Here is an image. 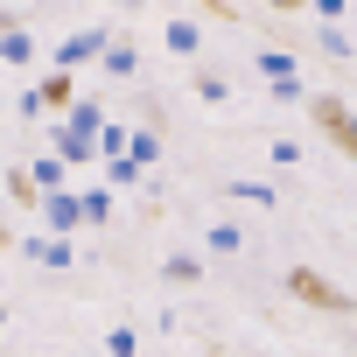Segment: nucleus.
I'll return each mask as SVG.
<instances>
[{
  "instance_id": "obj_1",
  "label": "nucleus",
  "mask_w": 357,
  "mask_h": 357,
  "mask_svg": "<svg viewBox=\"0 0 357 357\" xmlns=\"http://www.w3.org/2000/svg\"><path fill=\"white\" fill-rule=\"evenodd\" d=\"M287 294H294L301 308H322V315H350V294H343L329 273H315V266H287Z\"/></svg>"
},
{
  "instance_id": "obj_2",
  "label": "nucleus",
  "mask_w": 357,
  "mask_h": 357,
  "mask_svg": "<svg viewBox=\"0 0 357 357\" xmlns=\"http://www.w3.org/2000/svg\"><path fill=\"white\" fill-rule=\"evenodd\" d=\"M105 43H112V29L98 22V29H70L63 43H56V56H50V70H63V77H77L84 63H98L105 56Z\"/></svg>"
},
{
  "instance_id": "obj_3",
  "label": "nucleus",
  "mask_w": 357,
  "mask_h": 357,
  "mask_svg": "<svg viewBox=\"0 0 357 357\" xmlns=\"http://www.w3.org/2000/svg\"><path fill=\"white\" fill-rule=\"evenodd\" d=\"M308 119L329 133L336 154H350V98H343V91H308Z\"/></svg>"
},
{
  "instance_id": "obj_4",
  "label": "nucleus",
  "mask_w": 357,
  "mask_h": 357,
  "mask_svg": "<svg viewBox=\"0 0 357 357\" xmlns=\"http://www.w3.org/2000/svg\"><path fill=\"white\" fill-rule=\"evenodd\" d=\"M36 211H43V238H63V245H77V231H84V218H77V190L36 197Z\"/></svg>"
},
{
  "instance_id": "obj_5",
  "label": "nucleus",
  "mask_w": 357,
  "mask_h": 357,
  "mask_svg": "<svg viewBox=\"0 0 357 357\" xmlns=\"http://www.w3.org/2000/svg\"><path fill=\"white\" fill-rule=\"evenodd\" d=\"M161 50H168V56H183V63H197V56H204V22H197V15L161 22Z\"/></svg>"
},
{
  "instance_id": "obj_6",
  "label": "nucleus",
  "mask_w": 357,
  "mask_h": 357,
  "mask_svg": "<svg viewBox=\"0 0 357 357\" xmlns=\"http://www.w3.org/2000/svg\"><path fill=\"white\" fill-rule=\"evenodd\" d=\"M15 252L22 259H36V266H50V273H63V266H77V245H63V238H15Z\"/></svg>"
},
{
  "instance_id": "obj_7",
  "label": "nucleus",
  "mask_w": 357,
  "mask_h": 357,
  "mask_svg": "<svg viewBox=\"0 0 357 357\" xmlns=\"http://www.w3.org/2000/svg\"><path fill=\"white\" fill-rule=\"evenodd\" d=\"M36 50H43V36H36L29 22L0 36V63H8V70H29V63H36Z\"/></svg>"
},
{
  "instance_id": "obj_8",
  "label": "nucleus",
  "mask_w": 357,
  "mask_h": 357,
  "mask_svg": "<svg viewBox=\"0 0 357 357\" xmlns=\"http://www.w3.org/2000/svg\"><path fill=\"white\" fill-rule=\"evenodd\" d=\"M98 70H105V77H119V84H133V77H140V50H133L126 36H112V43H105V56H98Z\"/></svg>"
},
{
  "instance_id": "obj_9",
  "label": "nucleus",
  "mask_w": 357,
  "mask_h": 357,
  "mask_svg": "<svg viewBox=\"0 0 357 357\" xmlns=\"http://www.w3.org/2000/svg\"><path fill=\"white\" fill-rule=\"evenodd\" d=\"M36 105H43V119H50V112H70V105H77V77L50 70V77L36 84Z\"/></svg>"
},
{
  "instance_id": "obj_10",
  "label": "nucleus",
  "mask_w": 357,
  "mask_h": 357,
  "mask_svg": "<svg viewBox=\"0 0 357 357\" xmlns=\"http://www.w3.org/2000/svg\"><path fill=\"white\" fill-rule=\"evenodd\" d=\"M105 119H112V112H105V105H98V98H77V105H70V119H63V133H70V140H84V147H91V133H98V126H105Z\"/></svg>"
},
{
  "instance_id": "obj_11",
  "label": "nucleus",
  "mask_w": 357,
  "mask_h": 357,
  "mask_svg": "<svg viewBox=\"0 0 357 357\" xmlns=\"http://www.w3.org/2000/svg\"><path fill=\"white\" fill-rule=\"evenodd\" d=\"M77 218H84V231H105V225H112V190L84 183V190H77Z\"/></svg>"
},
{
  "instance_id": "obj_12",
  "label": "nucleus",
  "mask_w": 357,
  "mask_h": 357,
  "mask_svg": "<svg viewBox=\"0 0 357 357\" xmlns=\"http://www.w3.org/2000/svg\"><path fill=\"white\" fill-rule=\"evenodd\" d=\"M225 197H231V204H252V211H273V204H280V190H273V183H252V175H231Z\"/></svg>"
},
{
  "instance_id": "obj_13",
  "label": "nucleus",
  "mask_w": 357,
  "mask_h": 357,
  "mask_svg": "<svg viewBox=\"0 0 357 357\" xmlns=\"http://www.w3.org/2000/svg\"><path fill=\"white\" fill-rule=\"evenodd\" d=\"M98 168H105V175H98V190H147V183H154V175H140L126 154H119V161H98Z\"/></svg>"
},
{
  "instance_id": "obj_14",
  "label": "nucleus",
  "mask_w": 357,
  "mask_h": 357,
  "mask_svg": "<svg viewBox=\"0 0 357 357\" xmlns=\"http://www.w3.org/2000/svg\"><path fill=\"white\" fill-rule=\"evenodd\" d=\"M161 280H168V287H197V280H204V259H197V252H168V259H161Z\"/></svg>"
},
{
  "instance_id": "obj_15",
  "label": "nucleus",
  "mask_w": 357,
  "mask_h": 357,
  "mask_svg": "<svg viewBox=\"0 0 357 357\" xmlns=\"http://www.w3.org/2000/svg\"><path fill=\"white\" fill-rule=\"evenodd\" d=\"M259 77H266V84H294V77H301L294 50H259Z\"/></svg>"
},
{
  "instance_id": "obj_16",
  "label": "nucleus",
  "mask_w": 357,
  "mask_h": 357,
  "mask_svg": "<svg viewBox=\"0 0 357 357\" xmlns=\"http://www.w3.org/2000/svg\"><path fill=\"white\" fill-rule=\"evenodd\" d=\"M204 238H211V252H225V259H231V252H245V225H231V218H218Z\"/></svg>"
},
{
  "instance_id": "obj_17",
  "label": "nucleus",
  "mask_w": 357,
  "mask_h": 357,
  "mask_svg": "<svg viewBox=\"0 0 357 357\" xmlns=\"http://www.w3.org/2000/svg\"><path fill=\"white\" fill-rule=\"evenodd\" d=\"M197 98H204V105H231V77H218V70H197Z\"/></svg>"
},
{
  "instance_id": "obj_18",
  "label": "nucleus",
  "mask_w": 357,
  "mask_h": 357,
  "mask_svg": "<svg viewBox=\"0 0 357 357\" xmlns=\"http://www.w3.org/2000/svg\"><path fill=\"white\" fill-rule=\"evenodd\" d=\"M105 357H147V350H140V329H126V322L105 329Z\"/></svg>"
},
{
  "instance_id": "obj_19",
  "label": "nucleus",
  "mask_w": 357,
  "mask_h": 357,
  "mask_svg": "<svg viewBox=\"0 0 357 357\" xmlns=\"http://www.w3.org/2000/svg\"><path fill=\"white\" fill-rule=\"evenodd\" d=\"M8 197H15V204H29V211H36V183H29V168H8Z\"/></svg>"
},
{
  "instance_id": "obj_20",
  "label": "nucleus",
  "mask_w": 357,
  "mask_h": 357,
  "mask_svg": "<svg viewBox=\"0 0 357 357\" xmlns=\"http://www.w3.org/2000/svg\"><path fill=\"white\" fill-rule=\"evenodd\" d=\"M266 154H273L280 168H301V140H287V133H280V140H266Z\"/></svg>"
},
{
  "instance_id": "obj_21",
  "label": "nucleus",
  "mask_w": 357,
  "mask_h": 357,
  "mask_svg": "<svg viewBox=\"0 0 357 357\" xmlns=\"http://www.w3.org/2000/svg\"><path fill=\"white\" fill-rule=\"evenodd\" d=\"M322 50H329L336 63H350V36H343V29H322Z\"/></svg>"
},
{
  "instance_id": "obj_22",
  "label": "nucleus",
  "mask_w": 357,
  "mask_h": 357,
  "mask_svg": "<svg viewBox=\"0 0 357 357\" xmlns=\"http://www.w3.org/2000/svg\"><path fill=\"white\" fill-rule=\"evenodd\" d=\"M273 98H280V105H308V84H301V77H294V84H273Z\"/></svg>"
},
{
  "instance_id": "obj_23",
  "label": "nucleus",
  "mask_w": 357,
  "mask_h": 357,
  "mask_svg": "<svg viewBox=\"0 0 357 357\" xmlns=\"http://www.w3.org/2000/svg\"><path fill=\"white\" fill-rule=\"evenodd\" d=\"M15 112H22V119H43V105H36V84H22V91H15Z\"/></svg>"
},
{
  "instance_id": "obj_24",
  "label": "nucleus",
  "mask_w": 357,
  "mask_h": 357,
  "mask_svg": "<svg viewBox=\"0 0 357 357\" xmlns=\"http://www.w3.org/2000/svg\"><path fill=\"white\" fill-rule=\"evenodd\" d=\"M29 15H15V8H0V36H8V29H22Z\"/></svg>"
},
{
  "instance_id": "obj_25",
  "label": "nucleus",
  "mask_w": 357,
  "mask_h": 357,
  "mask_svg": "<svg viewBox=\"0 0 357 357\" xmlns=\"http://www.w3.org/2000/svg\"><path fill=\"white\" fill-rule=\"evenodd\" d=\"M0 252H15V231H8V225H0Z\"/></svg>"
},
{
  "instance_id": "obj_26",
  "label": "nucleus",
  "mask_w": 357,
  "mask_h": 357,
  "mask_svg": "<svg viewBox=\"0 0 357 357\" xmlns=\"http://www.w3.org/2000/svg\"><path fill=\"white\" fill-rule=\"evenodd\" d=\"M0 329H8V301H0Z\"/></svg>"
},
{
  "instance_id": "obj_27",
  "label": "nucleus",
  "mask_w": 357,
  "mask_h": 357,
  "mask_svg": "<svg viewBox=\"0 0 357 357\" xmlns=\"http://www.w3.org/2000/svg\"><path fill=\"white\" fill-rule=\"evenodd\" d=\"M0 105H8V84H0Z\"/></svg>"
}]
</instances>
